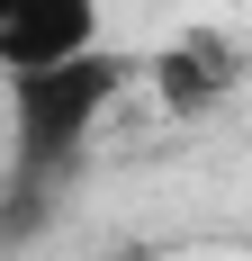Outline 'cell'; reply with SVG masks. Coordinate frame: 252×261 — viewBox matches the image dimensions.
I'll return each mask as SVG.
<instances>
[{
  "instance_id": "cell-5",
  "label": "cell",
  "mask_w": 252,
  "mask_h": 261,
  "mask_svg": "<svg viewBox=\"0 0 252 261\" xmlns=\"http://www.w3.org/2000/svg\"><path fill=\"white\" fill-rule=\"evenodd\" d=\"M126 261H162V252H126Z\"/></svg>"
},
{
  "instance_id": "cell-3",
  "label": "cell",
  "mask_w": 252,
  "mask_h": 261,
  "mask_svg": "<svg viewBox=\"0 0 252 261\" xmlns=\"http://www.w3.org/2000/svg\"><path fill=\"white\" fill-rule=\"evenodd\" d=\"M144 81H153V99H162V108H180V117H189V108H216L234 81H243V54H234L225 36H207V27H198V36H180V45L153 54Z\"/></svg>"
},
{
  "instance_id": "cell-4",
  "label": "cell",
  "mask_w": 252,
  "mask_h": 261,
  "mask_svg": "<svg viewBox=\"0 0 252 261\" xmlns=\"http://www.w3.org/2000/svg\"><path fill=\"white\" fill-rule=\"evenodd\" d=\"M0 243H9V198H0Z\"/></svg>"
},
{
  "instance_id": "cell-1",
  "label": "cell",
  "mask_w": 252,
  "mask_h": 261,
  "mask_svg": "<svg viewBox=\"0 0 252 261\" xmlns=\"http://www.w3.org/2000/svg\"><path fill=\"white\" fill-rule=\"evenodd\" d=\"M135 81V63L126 54H108L99 36L72 54H54V63H27V72H9V234H27V216H36V198H45V180H63L81 162V144H90V126H99L108 108H117V90Z\"/></svg>"
},
{
  "instance_id": "cell-2",
  "label": "cell",
  "mask_w": 252,
  "mask_h": 261,
  "mask_svg": "<svg viewBox=\"0 0 252 261\" xmlns=\"http://www.w3.org/2000/svg\"><path fill=\"white\" fill-rule=\"evenodd\" d=\"M99 36V0H0V72L54 63Z\"/></svg>"
},
{
  "instance_id": "cell-6",
  "label": "cell",
  "mask_w": 252,
  "mask_h": 261,
  "mask_svg": "<svg viewBox=\"0 0 252 261\" xmlns=\"http://www.w3.org/2000/svg\"><path fill=\"white\" fill-rule=\"evenodd\" d=\"M0 135H9V117H0Z\"/></svg>"
}]
</instances>
